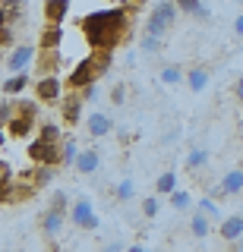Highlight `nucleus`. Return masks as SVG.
I'll return each mask as SVG.
<instances>
[{
  "label": "nucleus",
  "mask_w": 243,
  "mask_h": 252,
  "mask_svg": "<svg viewBox=\"0 0 243 252\" xmlns=\"http://www.w3.org/2000/svg\"><path fill=\"white\" fill-rule=\"evenodd\" d=\"M79 29H82L85 41H89V47H107V51H114L130 35V10L127 6H111V10L89 13L79 19Z\"/></svg>",
  "instance_id": "f257e3e1"
},
{
  "label": "nucleus",
  "mask_w": 243,
  "mask_h": 252,
  "mask_svg": "<svg viewBox=\"0 0 243 252\" xmlns=\"http://www.w3.org/2000/svg\"><path fill=\"white\" fill-rule=\"evenodd\" d=\"M111 63H114V51H107V47H92V54H85V57L67 73V79H64L67 89H82V85H89V82H98V79L111 69Z\"/></svg>",
  "instance_id": "f03ea898"
},
{
  "label": "nucleus",
  "mask_w": 243,
  "mask_h": 252,
  "mask_svg": "<svg viewBox=\"0 0 243 252\" xmlns=\"http://www.w3.org/2000/svg\"><path fill=\"white\" fill-rule=\"evenodd\" d=\"M38 104L41 101H32V98H22V101H13V117L6 123V132L13 139H26L32 136L35 129V117H38Z\"/></svg>",
  "instance_id": "7ed1b4c3"
},
{
  "label": "nucleus",
  "mask_w": 243,
  "mask_h": 252,
  "mask_svg": "<svg viewBox=\"0 0 243 252\" xmlns=\"http://www.w3.org/2000/svg\"><path fill=\"white\" fill-rule=\"evenodd\" d=\"M177 16H180L177 0H158V6L152 10V16H148V22H145V32H155V35H168V29L177 22Z\"/></svg>",
  "instance_id": "20e7f679"
},
{
  "label": "nucleus",
  "mask_w": 243,
  "mask_h": 252,
  "mask_svg": "<svg viewBox=\"0 0 243 252\" xmlns=\"http://www.w3.org/2000/svg\"><path fill=\"white\" fill-rule=\"evenodd\" d=\"M69 224L76 227V230H98V215H95V205H92V199H76L73 205H69Z\"/></svg>",
  "instance_id": "39448f33"
},
{
  "label": "nucleus",
  "mask_w": 243,
  "mask_h": 252,
  "mask_svg": "<svg viewBox=\"0 0 243 252\" xmlns=\"http://www.w3.org/2000/svg\"><path fill=\"white\" fill-rule=\"evenodd\" d=\"M29 158H32L35 164H54V167H57L60 164V142L35 136L32 142H29Z\"/></svg>",
  "instance_id": "423d86ee"
},
{
  "label": "nucleus",
  "mask_w": 243,
  "mask_h": 252,
  "mask_svg": "<svg viewBox=\"0 0 243 252\" xmlns=\"http://www.w3.org/2000/svg\"><path fill=\"white\" fill-rule=\"evenodd\" d=\"M82 107H85V101H82L79 89L64 92V98H60V123H64V126L82 123Z\"/></svg>",
  "instance_id": "0eeeda50"
},
{
  "label": "nucleus",
  "mask_w": 243,
  "mask_h": 252,
  "mask_svg": "<svg viewBox=\"0 0 243 252\" xmlns=\"http://www.w3.org/2000/svg\"><path fill=\"white\" fill-rule=\"evenodd\" d=\"M64 85L67 82H60V76L44 73L35 82V98L41 101V104H60V98H64Z\"/></svg>",
  "instance_id": "6e6552de"
},
{
  "label": "nucleus",
  "mask_w": 243,
  "mask_h": 252,
  "mask_svg": "<svg viewBox=\"0 0 243 252\" xmlns=\"http://www.w3.org/2000/svg\"><path fill=\"white\" fill-rule=\"evenodd\" d=\"M38 57L35 44H13L10 54H6V69L10 73H19V69H29V63Z\"/></svg>",
  "instance_id": "1a4fd4ad"
},
{
  "label": "nucleus",
  "mask_w": 243,
  "mask_h": 252,
  "mask_svg": "<svg viewBox=\"0 0 243 252\" xmlns=\"http://www.w3.org/2000/svg\"><path fill=\"white\" fill-rule=\"evenodd\" d=\"M76 170H79L82 177H95V173L101 170V152H98L95 145L79 148V158H76Z\"/></svg>",
  "instance_id": "9d476101"
},
{
  "label": "nucleus",
  "mask_w": 243,
  "mask_h": 252,
  "mask_svg": "<svg viewBox=\"0 0 243 252\" xmlns=\"http://www.w3.org/2000/svg\"><path fill=\"white\" fill-rule=\"evenodd\" d=\"M85 132H89L92 139H104L114 132V120L107 114H101V110H95V114L85 117Z\"/></svg>",
  "instance_id": "9b49d317"
},
{
  "label": "nucleus",
  "mask_w": 243,
  "mask_h": 252,
  "mask_svg": "<svg viewBox=\"0 0 243 252\" xmlns=\"http://www.w3.org/2000/svg\"><path fill=\"white\" fill-rule=\"evenodd\" d=\"M64 220H67V215H60V211H54V208H48L41 215V236L48 243H54L60 233H64Z\"/></svg>",
  "instance_id": "f8f14e48"
},
{
  "label": "nucleus",
  "mask_w": 243,
  "mask_h": 252,
  "mask_svg": "<svg viewBox=\"0 0 243 252\" xmlns=\"http://www.w3.org/2000/svg\"><path fill=\"white\" fill-rule=\"evenodd\" d=\"M218 236H221L224 243H237L243 236V215H231V218L218 220Z\"/></svg>",
  "instance_id": "ddd939ff"
},
{
  "label": "nucleus",
  "mask_w": 243,
  "mask_h": 252,
  "mask_svg": "<svg viewBox=\"0 0 243 252\" xmlns=\"http://www.w3.org/2000/svg\"><path fill=\"white\" fill-rule=\"evenodd\" d=\"M69 3H73V0H44V19L54 22V26H64L67 13H69Z\"/></svg>",
  "instance_id": "4468645a"
},
{
  "label": "nucleus",
  "mask_w": 243,
  "mask_h": 252,
  "mask_svg": "<svg viewBox=\"0 0 243 252\" xmlns=\"http://www.w3.org/2000/svg\"><path fill=\"white\" fill-rule=\"evenodd\" d=\"M208 79H211L208 66H193V69H186V89H190L193 94H202L206 85H208Z\"/></svg>",
  "instance_id": "2eb2a0df"
},
{
  "label": "nucleus",
  "mask_w": 243,
  "mask_h": 252,
  "mask_svg": "<svg viewBox=\"0 0 243 252\" xmlns=\"http://www.w3.org/2000/svg\"><path fill=\"white\" fill-rule=\"evenodd\" d=\"M211 161V152L206 145H193L190 152H186V158H183V167L190 170V173H196V170H202L206 164Z\"/></svg>",
  "instance_id": "dca6fc26"
},
{
  "label": "nucleus",
  "mask_w": 243,
  "mask_h": 252,
  "mask_svg": "<svg viewBox=\"0 0 243 252\" xmlns=\"http://www.w3.org/2000/svg\"><path fill=\"white\" fill-rule=\"evenodd\" d=\"M218 186H221L224 195H243V167H231Z\"/></svg>",
  "instance_id": "f3484780"
},
{
  "label": "nucleus",
  "mask_w": 243,
  "mask_h": 252,
  "mask_svg": "<svg viewBox=\"0 0 243 252\" xmlns=\"http://www.w3.org/2000/svg\"><path fill=\"white\" fill-rule=\"evenodd\" d=\"M60 41H64V26H54V22H48V29H44L41 38H38V51H57Z\"/></svg>",
  "instance_id": "a211bd4d"
},
{
  "label": "nucleus",
  "mask_w": 243,
  "mask_h": 252,
  "mask_svg": "<svg viewBox=\"0 0 243 252\" xmlns=\"http://www.w3.org/2000/svg\"><path fill=\"white\" fill-rule=\"evenodd\" d=\"M208 233H211V218L206 215V211L196 208L193 218H190V236H193V240H206Z\"/></svg>",
  "instance_id": "6ab92c4d"
},
{
  "label": "nucleus",
  "mask_w": 243,
  "mask_h": 252,
  "mask_svg": "<svg viewBox=\"0 0 243 252\" xmlns=\"http://www.w3.org/2000/svg\"><path fill=\"white\" fill-rule=\"evenodd\" d=\"M29 82H32V76H29L26 69H19V73H13V76L3 82V94H10V98H19V94L29 89Z\"/></svg>",
  "instance_id": "aec40b11"
},
{
  "label": "nucleus",
  "mask_w": 243,
  "mask_h": 252,
  "mask_svg": "<svg viewBox=\"0 0 243 252\" xmlns=\"http://www.w3.org/2000/svg\"><path fill=\"white\" fill-rule=\"evenodd\" d=\"M76 158H79V145L73 136L60 139V167H76Z\"/></svg>",
  "instance_id": "412c9836"
},
{
  "label": "nucleus",
  "mask_w": 243,
  "mask_h": 252,
  "mask_svg": "<svg viewBox=\"0 0 243 252\" xmlns=\"http://www.w3.org/2000/svg\"><path fill=\"white\" fill-rule=\"evenodd\" d=\"M13 183H16V173H13L10 161H0V202H10Z\"/></svg>",
  "instance_id": "4be33fe9"
},
{
  "label": "nucleus",
  "mask_w": 243,
  "mask_h": 252,
  "mask_svg": "<svg viewBox=\"0 0 243 252\" xmlns=\"http://www.w3.org/2000/svg\"><path fill=\"white\" fill-rule=\"evenodd\" d=\"M29 183H32L35 189H41V186H48L51 180H54V164H35V170H29Z\"/></svg>",
  "instance_id": "5701e85b"
},
{
  "label": "nucleus",
  "mask_w": 243,
  "mask_h": 252,
  "mask_svg": "<svg viewBox=\"0 0 243 252\" xmlns=\"http://www.w3.org/2000/svg\"><path fill=\"white\" fill-rule=\"evenodd\" d=\"M164 47V35H155V32H142V38H139V51L145 54V57H155Z\"/></svg>",
  "instance_id": "b1692460"
},
{
  "label": "nucleus",
  "mask_w": 243,
  "mask_h": 252,
  "mask_svg": "<svg viewBox=\"0 0 243 252\" xmlns=\"http://www.w3.org/2000/svg\"><path fill=\"white\" fill-rule=\"evenodd\" d=\"M177 6H180V13H183V16H193V19H208V10H206V3H202V0H177Z\"/></svg>",
  "instance_id": "393cba45"
},
{
  "label": "nucleus",
  "mask_w": 243,
  "mask_h": 252,
  "mask_svg": "<svg viewBox=\"0 0 243 252\" xmlns=\"http://www.w3.org/2000/svg\"><path fill=\"white\" fill-rule=\"evenodd\" d=\"M158 79H161V85H180V82H186V73L177 66V63H168V66H161Z\"/></svg>",
  "instance_id": "a878e982"
},
{
  "label": "nucleus",
  "mask_w": 243,
  "mask_h": 252,
  "mask_svg": "<svg viewBox=\"0 0 243 252\" xmlns=\"http://www.w3.org/2000/svg\"><path fill=\"white\" fill-rule=\"evenodd\" d=\"M177 189V170H164L158 180H155V192L158 195H171Z\"/></svg>",
  "instance_id": "bb28decb"
},
{
  "label": "nucleus",
  "mask_w": 243,
  "mask_h": 252,
  "mask_svg": "<svg viewBox=\"0 0 243 252\" xmlns=\"http://www.w3.org/2000/svg\"><path fill=\"white\" fill-rule=\"evenodd\" d=\"M35 136L51 139V142H60V139H64V132H60V120H41V123H38V132H35Z\"/></svg>",
  "instance_id": "cd10ccee"
},
{
  "label": "nucleus",
  "mask_w": 243,
  "mask_h": 252,
  "mask_svg": "<svg viewBox=\"0 0 243 252\" xmlns=\"http://www.w3.org/2000/svg\"><path fill=\"white\" fill-rule=\"evenodd\" d=\"M111 192H114V199H117V202H133V199H136V186H133V180H130V177H123L120 183L111 189Z\"/></svg>",
  "instance_id": "c85d7f7f"
},
{
  "label": "nucleus",
  "mask_w": 243,
  "mask_h": 252,
  "mask_svg": "<svg viewBox=\"0 0 243 252\" xmlns=\"http://www.w3.org/2000/svg\"><path fill=\"white\" fill-rule=\"evenodd\" d=\"M168 199H171V205H174L177 211H186V208L193 205V192H190V189H180V186H177L174 192L168 195Z\"/></svg>",
  "instance_id": "c756f323"
},
{
  "label": "nucleus",
  "mask_w": 243,
  "mask_h": 252,
  "mask_svg": "<svg viewBox=\"0 0 243 252\" xmlns=\"http://www.w3.org/2000/svg\"><path fill=\"white\" fill-rule=\"evenodd\" d=\"M69 205H73V202H69V195L64 192V189H60V192H54V195H51V205H48V208L60 211V215H69Z\"/></svg>",
  "instance_id": "7c9ffc66"
},
{
  "label": "nucleus",
  "mask_w": 243,
  "mask_h": 252,
  "mask_svg": "<svg viewBox=\"0 0 243 252\" xmlns=\"http://www.w3.org/2000/svg\"><path fill=\"white\" fill-rule=\"evenodd\" d=\"M158 208H161V199H158V192L155 195H145L142 199V215L152 220V218H158Z\"/></svg>",
  "instance_id": "2f4dec72"
},
{
  "label": "nucleus",
  "mask_w": 243,
  "mask_h": 252,
  "mask_svg": "<svg viewBox=\"0 0 243 252\" xmlns=\"http://www.w3.org/2000/svg\"><path fill=\"white\" fill-rule=\"evenodd\" d=\"M107 101H111L114 107L127 104V82H117V85H111V94H107Z\"/></svg>",
  "instance_id": "473e14b6"
},
{
  "label": "nucleus",
  "mask_w": 243,
  "mask_h": 252,
  "mask_svg": "<svg viewBox=\"0 0 243 252\" xmlns=\"http://www.w3.org/2000/svg\"><path fill=\"white\" fill-rule=\"evenodd\" d=\"M196 208H199V211H206V215H208L211 220H221V211H218V205L211 202V195H206V199H199V202H196Z\"/></svg>",
  "instance_id": "72a5a7b5"
},
{
  "label": "nucleus",
  "mask_w": 243,
  "mask_h": 252,
  "mask_svg": "<svg viewBox=\"0 0 243 252\" xmlns=\"http://www.w3.org/2000/svg\"><path fill=\"white\" fill-rule=\"evenodd\" d=\"M82 94V101H98V82H89V85H82L79 89Z\"/></svg>",
  "instance_id": "f704fd0d"
},
{
  "label": "nucleus",
  "mask_w": 243,
  "mask_h": 252,
  "mask_svg": "<svg viewBox=\"0 0 243 252\" xmlns=\"http://www.w3.org/2000/svg\"><path fill=\"white\" fill-rule=\"evenodd\" d=\"M10 117H13V101H0V123H10Z\"/></svg>",
  "instance_id": "c9c22d12"
},
{
  "label": "nucleus",
  "mask_w": 243,
  "mask_h": 252,
  "mask_svg": "<svg viewBox=\"0 0 243 252\" xmlns=\"http://www.w3.org/2000/svg\"><path fill=\"white\" fill-rule=\"evenodd\" d=\"M177 139H180V129H171V132H164V136H161V145H174Z\"/></svg>",
  "instance_id": "e433bc0d"
},
{
  "label": "nucleus",
  "mask_w": 243,
  "mask_h": 252,
  "mask_svg": "<svg viewBox=\"0 0 243 252\" xmlns=\"http://www.w3.org/2000/svg\"><path fill=\"white\" fill-rule=\"evenodd\" d=\"M234 98H237L240 104H243V76H237V79H234Z\"/></svg>",
  "instance_id": "4c0bfd02"
},
{
  "label": "nucleus",
  "mask_w": 243,
  "mask_h": 252,
  "mask_svg": "<svg viewBox=\"0 0 243 252\" xmlns=\"http://www.w3.org/2000/svg\"><path fill=\"white\" fill-rule=\"evenodd\" d=\"M234 35L243 38V16H237V19H234Z\"/></svg>",
  "instance_id": "58836bf2"
},
{
  "label": "nucleus",
  "mask_w": 243,
  "mask_h": 252,
  "mask_svg": "<svg viewBox=\"0 0 243 252\" xmlns=\"http://www.w3.org/2000/svg\"><path fill=\"white\" fill-rule=\"evenodd\" d=\"M6 22H10V10H6V6H0V29H3Z\"/></svg>",
  "instance_id": "ea45409f"
},
{
  "label": "nucleus",
  "mask_w": 243,
  "mask_h": 252,
  "mask_svg": "<svg viewBox=\"0 0 243 252\" xmlns=\"http://www.w3.org/2000/svg\"><path fill=\"white\" fill-rule=\"evenodd\" d=\"M3 145H6V126L0 123V148H3Z\"/></svg>",
  "instance_id": "a19ab883"
},
{
  "label": "nucleus",
  "mask_w": 243,
  "mask_h": 252,
  "mask_svg": "<svg viewBox=\"0 0 243 252\" xmlns=\"http://www.w3.org/2000/svg\"><path fill=\"white\" fill-rule=\"evenodd\" d=\"M0 6H22V0H0Z\"/></svg>",
  "instance_id": "79ce46f5"
},
{
  "label": "nucleus",
  "mask_w": 243,
  "mask_h": 252,
  "mask_svg": "<svg viewBox=\"0 0 243 252\" xmlns=\"http://www.w3.org/2000/svg\"><path fill=\"white\" fill-rule=\"evenodd\" d=\"M231 246H234V249H240V252H243V236H240V240H237V243H231Z\"/></svg>",
  "instance_id": "37998d69"
},
{
  "label": "nucleus",
  "mask_w": 243,
  "mask_h": 252,
  "mask_svg": "<svg viewBox=\"0 0 243 252\" xmlns=\"http://www.w3.org/2000/svg\"><path fill=\"white\" fill-rule=\"evenodd\" d=\"M237 3H243V0H237Z\"/></svg>",
  "instance_id": "c03bdc74"
}]
</instances>
